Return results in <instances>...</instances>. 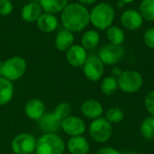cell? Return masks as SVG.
<instances>
[{"label": "cell", "instance_id": "obj_1", "mask_svg": "<svg viewBox=\"0 0 154 154\" xmlns=\"http://www.w3.org/2000/svg\"><path fill=\"white\" fill-rule=\"evenodd\" d=\"M60 22L64 29L73 33L82 32L90 23V11L79 2L69 3L60 13Z\"/></svg>", "mask_w": 154, "mask_h": 154}, {"label": "cell", "instance_id": "obj_2", "mask_svg": "<svg viewBox=\"0 0 154 154\" xmlns=\"http://www.w3.org/2000/svg\"><path fill=\"white\" fill-rule=\"evenodd\" d=\"M116 18L114 6L106 2L96 5L90 11V23L97 30L106 31L111 25Z\"/></svg>", "mask_w": 154, "mask_h": 154}, {"label": "cell", "instance_id": "obj_3", "mask_svg": "<svg viewBox=\"0 0 154 154\" xmlns=\"http://www.w3.org/2000/svg\"><path fill=\"white\" fill-rule=\"evenodd\" d=\"M66 144L57 134H43L36 142V154H64Z\"/></svg>", "mask_w": 154, "mask_h": 154}, {"label": "cell", "instance_id": "obj_4", "mask_svg": "<svg viewBox=\"0 0 154 154\" xmlns=\"http://www.w3.org/2000/svg\"><path fill=\"white\" fill-rule=\"evenodd\" d=\"M26 69V60L20 56H14L2 62V77L12 82L16 81L24 75Z\"/></svg>", "mask_w": 154, "mask_h": 154}, {"label": "cell", "instance_id": "obj_5", "mask_svg": "<svg viewBox=\"0 0 154 154\" xmlns=\"http://www.w3.org/2000/svg\"><path fill=\"white\" fill-rule=\"evenodd\" d=\"M118 88L126 94H134L141 89L143 84V75L134 69L125 70L117 78Z\"/></svg>", "mask_w": 154, "mask_h": 154}, {"label": "cell", "instance_id": "obj_6", "mask_svg": "<svg viewBox=\"0 0 154 154\" xmlns=\"http://www.w3.org/2000/svg\"><path fill=\"white\" fill-rule=\"evenodd\" d=\"M88 133L92 140L98 143H105L112 137L113 126L105 117L101 116L91 122Z\"/></svg>", "mask_w": 154, "mask_h": 154}, {"label": "cell", "instance_id": "obj_7", "mask_svg": "<svg viewBox=\"0 0 154 154\" xmlns=\"http://www.w3.org/2000/svg\"><path fill=\"white\" fill-rule=\"evenodd\" d=\"M125 48L123 45H115L112 43L102 46L97 53V57L104 65L115 66L122 60L125 56Z\"/></svg>", "mask_w": 154, "mask_h": 154}, {"label": "cell", "instance_id": "obj_8", "mask_svg": "<svg viewBox=\"0 0 154 154\" xmlns=\"http://www.w3.org/2000/svg\"><path fill=\"white\" fill-rule=\"evenodd\" d=\"M36 138L29 133H22L14 137L11 149L14 154H31L35 152Z\"/></svg>", "mask_w": 154, "mask_h": 154}, {"label": "cell", "instance_id": "obj_9", "mask_svg": "<svg viewBox=\"0 0 154 154\" xmlns=\"http://www.w3.org/2000/svg\"><path fill=\"white\" fill-rule=\"evenodd\" d=\"M82 68L85 77L92 82L100 80L105 72V65L97 56L88 57Z\"/></svg>", "mask_w": 154, "mask_h": 154}, {"label": "cell", "instance_id": "obj_10", "mask_svg": "<svg viewBox=\"0 0 154 154\" xmlns=\"http://www.w3.org/2000/svg\"><path fill=\"white\" fill-rule=\"evenodd\" d=\"M87 125L84 120L76 116H69L61 121V130L70 137L83 135Z\"/></svg>", "mask_w": 154, "mask_h": 154}, {"label": "cell", "instance_id": "obj_11", "mask_svg": "<svg viewBox=\"0 0 154 154\" xmlns=\"http://www.w3.org/2000/svg\"><path fill=\"white\" fill-rule=\"evenodd\" d=\"M143 21L144 20L139 11L135 9H126L122 13L120 16L122 26L132 32L139 30L143 26Z\"/></svg>", "mask_w": 154, "mask_h": 154}, {"label": "cell", "instance_id": "obj_12", "mask_svg": "<svg viewBox=\"0 0 154 154\" xmlns=\"http://www.w3.org/2000/svg\"><path fill=\"white\" fill-rule=\"evenodd\" d=\"M38 127L43 134H57L61 130V121L53 113H45L37 120Z\"/></svg>", "mask_w": 154, "mask_h": 154}, {"label": "cell", "instance_id": "obj_13", "mask_svg": "<svg viewBox=\"0 0 154 154\" xmlns=\"http://www.w3.org/2000/svg\"><path fill=\"white\" fill-rule=\"evenodd\" d=\"M88 51L79 44H73L66 51V59L69 64L75 68L83 67L88 59Z\"/></svg>", "mask_w": 154, "mask_h": 154}, {"label": "cell", "instance_id": "obj_14", "mask_svg": "<svg viewBox=\"0 0 154 154\" xmlns=\"http://www.w3.org/2000/svg\"><path fill=\"white\" fill-rule=\"evenodd\" d=\"M80 111L84 117L95 120L102 116L104 109L100 102L95 99H87L80 106Z\"/></svg>", "mask_w": 154, "mask_h": 154}, {"label": "cell", "instance_id": "obj_15", "mask_svg": "<svg viewBox=\"0 0 154 154\" xmlns=\"http://www.w3.org/2000/svg\"><path fill=\"white\" fill-rule=\"evenodd\" d=\"M24 113L29 119L37 121L45 114V104L39 98H32L25 104Z\"/></svg>", "mask_w": 154, "mask_h": 154}, {"label": "cell", "instance_id": "obj_16", "mask_svg": "<svg viewBox=\"0 0 154 154\" xmlns=\"http://www.w3.org/2000/svg\"><path fill=\"white\" fill-rule=\"evenodd\" d=\"M66 148L70 154H88L90 145L87 138L83 135L70 137L67 143Z\"/></svg>", "mask_w": 154, "mask_h": 154}, {"label": "cell", "instance_id": "obj_17", "mask_svg": "<svg viewBox=\"0 0 154 154\" xmlns=\"http://www.w3.org/2000/svg\"><path fill=\"white\" fill-rule=\"evenodd\" d=\"M38 29L46 33L53 32L59 26V19L55 14L49 13H42L36 22Z\"/></svg>", "mask_w": 154, "mask_h": 154}, {"label": "cell", "instance_id": "obj_18", "mask_svg": "<svg viewBox=\"0 0 154 154\" xmlns=\"http://www.w3.org/2000/svg\"><path fill=\"white\" fill-rule=\"evenodd\" d=\"M42 13L43 11L39 3L28 2L22 8L21 17L26 23H36Z\"/></svg>", "mask_w": 154, "mask_h": 154}, {"label": "cell", "instance_id": "obj_19", "mask_svg": "<svg viewBox=\"0 0 154 154\" xmlns=\"http://www.w3.org/2000/svg\"><path fill=\"white\" fill-rule=\"evenodd\" d=\"M74 41L75 38L73 32L66 29H62L57 33L55 37L54 46L59 51L66 52L74 44Z\"/></svg>", "mask_w": 154, "mask_h": 154}, {"label": "cell", "instance_id": "obj_20", "mask_svg": "<svg viewBox=\"0 0 154 154\" xmlns=\"http://www.w3.org/2000/svg\"><path fill=\"white\" fill-rule=\"evenodd\" d=\"M80 42L86 51H93L100 43V34L96 30H88L82 34Z\"/></svg>", "mask_w": 154, "mask_h": 154}, {"label": "cell", "instance_id": "obj_21", "mask_svg": "<svg viewBox=\"0 0 154 154\" xmlns=\"http://www.w3.org/2000/svg\"><path fill=\"white\" fill-rule=\"evenodd\" d=\"M14 88L12 81L0 77V106L7 105L13 98Z\"/></svg>", "mask_w": 154, "mask_h": 154}, {"label": "cell", "instance_id": "obj_22", "mask_svg": "<svg viewBox=\"0 0 154 154\" xmlns=\"http://www.w3.org/2000/svg\"><path fill=\"white\" fill-rule=\"evenodd\" d=\"M39 4L44 13L56 14L62 12L69 4V0H40Z\"/></svg>", "mask_w": 154, "mask_h": 154}, {"label": "cell", "instance_id": "obj_23", "mask_svg": "<svg viewBox=\"0 0 154 154\" xmlns=\"http://www.w3.org/2000/svg\"><path fill=\"white\" fill-rule=\"evenodd\" d=\"M106 33L109 43L115 45H123L125 40V31L117 25H111L106 30Z\"/></svg>", "mask_w": 154, "mask_h": 154}, {"label": "cell", "instance_id": "obj_24", "mask_svg": "<svg viewBox=\"0 0 154 154\" xmlns=\"http://www.w3.org/2000/svg\"><path fill=\"white\" fill-rule=\"evenodd\" d=\"M138 11L143 20L154 22V0H142Z\"/></svg>", "mask_w": 154, "mask_h": 154}, {"label": "cell", "instance_id": "obj_25", "mask_svg": "<svg viewBox=\"0 0 154 154\" xmlns=\"http://www.w3.org/2000/svg\"><path fill=\"white\" fill-rule=\"evenodd\" d=\"M140 133L142 136L147 140L152 141L154 139V117H146L140 125Z\"/></svg>", "mask_w": 154, "mask_h": 154}, {"label": "cell", "instance_id": "obj_26", "mask_svg": "<svg viewBox=\"0 0 154 154\" xmlns=\"http://www.w3.org/2000/svg\"><path fill=\"white\" fill-rule=\"evenodd\" d=\"M101 92L106 96H111L118 89L117 79L113 76H108L103 79L100 85Z\"/></svg>", "mask_w": 154, "mask_h": 154}, {"label": "cell", "instance_id": "obj_27", "mask_svg": "<svg viewBox=\"0 0 154 154\" xmlns=\"http://www.w3.org/2000/svg\"><path fill=\"white\" fill-rule=\"evenodd\" d=\"M71 112H72V106L69 102H61L60 104H58L54 110H53V114L54 116L60 119V121L64 120L65 118L69 117V116H71Z\"/></svg>", "mask_w": 154, "mask_h": 154}, {"label": "cell", "instance_id": "obj_28", "mask_svg": "<svg viewBox=\"0 0 154 154\" xmlns=\"http://www.w3.org/2000/svg\"><path fill=\"white\" fill-rule=\"evenodd\" d=\"M125 117L124 111L119 107H111L106 113V119L111 124H117L123 121Z\"/></svg>", "mask_w": 154, "mask_h": 154}, {"label": "cell", "instance_id": "obj_29", "mask_svg": "<svg viewBox=\"0 0 154 154\" xmlns=\"http://www.w3.org/2000/svg\"><path fill=\"white\" fill-rule=\"evenodd\" d=\"M14 11V5L11 0H0V16H8Z\"/></svg>", "mask_w": 154, "mask_h": 154}, {"label": "cell", "instance_id": "obj_30", "mask_svg": "<svg viewBox=\"0 0 154 154\" xmlns=\"http://www.w3.org/2000/svg\"><path fill=\"white\" fill-rule=\"evenodd\" d=\"M144 106L151 116L154 117V90L149 92L144 98Z\"/></svg>", "mask_w": 154, "mask_h": 154}, {"label": "cell", "instance_id": "obj_31", "mask_svg": "<svg viewBox=\"0 0 154 154\" xmlns=\"http://www.w3.org/2000/svg\"><path fill=\"white\" fill-rule=\"evenodd\" d=\"M143 42L147 47L154 49V27L148 28L143 33Z\"/></svg>", "mask_w": 154, "mask_h": 154}, {"label": "cell", "instance_id": "obj_32", "mask_svg": "<svg viewBox=\"0 0 154 154\" xmlns=\"http://www.w3.org/2000/svg\"><path fill=\"white\" fill-rule=\"evenodd\" d=\"M97 154H121V152L112 147H104L99 149Z\"/></svg>", "mask_w": 154, "mask_h": 154}, {"label": "cell", "instance_id": "obj_33", "mask_svg": "<svg viewBox=\"0 0 154 154\" xmlns=\"http://www.w3.org/2000/svg\"><path fill=\"white\" fill-rule=\"evenodd\" d=\"M122 72H123V71L121 70L120 68H118V67H114V68L112 69V70H111V76H113V77H115V78L117 79V78L121 75Z\"/></svg>", "mask_w": 154, "mask_h": 154}, {"label": "cell", "instance_id": "obj_34", "mask_svg": "<svg viewBox=\"0 0 154 154\" xmlns=\"http://www.w3.org/2000/svg\"><path fill=\"white\" fill-rule=\"evenodd\" d=\"M79 3L84 5H93L95 4L97 0H78Z\"/></svg>", "mask_w": 154, "mask_h": 154}, {"label": "cell", "instance_id": "obj_35", "mask_svg": "<svg viewBox=\"0 0 154 154\" xmlns=\"http://www.w3.org/2000/svg\"><path fill=\"white\" fill-rule=\"evenodd\" d=\"M119 2H121V3H123L124 5H127V4H131L132 2H134V0H118Z\"/></svg>", "mask_w": 154, "mask_h": 154}, {"label": "cell", "instance_id": "obj_36", "mask_svg": "<svg viewBox=\"0 0 154 154\" xmlns=\"http://www.w3.org/2000/svg\"><path fill=\"white\" fill-rule=\"evenodd\" d=\"M121 154H137L135 153V152H131V151H127V152H124L123 153Z\"/></svg>", "mask_w": 154, "mask_h": 154}, {"label": "cell", "instance_id": "obj_37", "mask_svg": "<svg viewBox=\"0 0 154 154\" xmlns=\"http://www.w3.org/2000/svg\"><path fill=\"white\" fill-rule=\"evenodd\" d=\"M0 77H2V61H0Z\"/></svg>", "mask_w": 154, "mask_h": 154}, {"label": "cell", "instance_id": "obj_38", "mask_svg": "<svg viewBox=\"0 0 154 154\" xmlns=\"http://www.w3.org/2000/svg\"><path fill=\"white\" fill-rule=\"evenodd\" d=\"M117 5L119 6V7H123V5H124V4L123 3H121V2H119L118 1V3H117Z\"/></svg>", "mask_w": 154, "mask_h": 154}, {"label": "cell", "instance_id": "obj_39", "mask_svg": "<svg viewBox=\"0 0 154 154\" xmlns=\"http://www.w3.org/2000/svg\"><path fill=\"white\" fill-rule=\"evenodd\" d=\"M29 2H33V3H39L40 0H29Z\"/></svg>", "mask_w": 154, "mask_h": 154}]
</instances>
